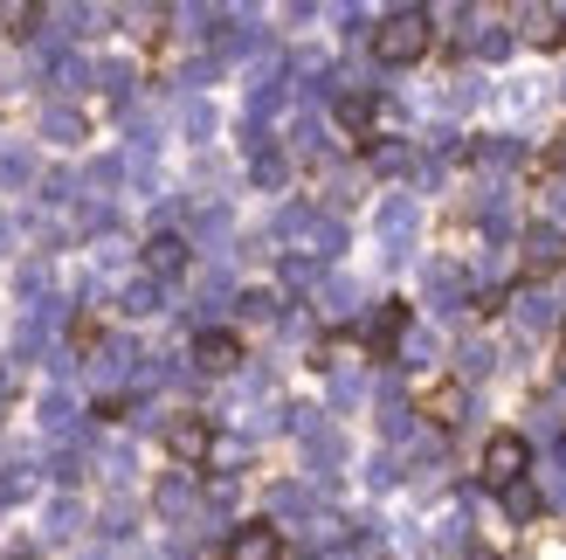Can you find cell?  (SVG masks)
I'll list each match as a JSON object with an SVG mask.
<instances>
[{
  "mask_svg": "<svg viewBox=\"0 0 566 560\" xmlns=\"http://www.w3.org/2000/svg\"><path fill=\"white\" fill-rule=\"evenodd\" d=\"M436 49V14L429 8H401V14H387L380 28H374V55L387 70H408V63H421V55Z\"/></svg>",
  "mask_w": 566,
  "mask_h": 560,
  "instance_id": "obj_1",
  "label": "cell"
},
{
  "mask_svg": "<svg viewBox=\"0 0 566 560\" xmlns=\"http://www.w3.org/2000/svg\"><path fill=\"white\" fill-rule=\"evenodd\" d=\"M476 470H484L491 491H512V485H525V470H532V443L518 429H497L484 443V457H476Z\"/></svg>",
  "mask_w": 566,
  "mask_h": 560,
  "instance_id": "obj_2",
  "label": "cell"
},
{
  "mask_svg": "<svg viewBox=\"0 0 566 560\" xmlns=\"http://www.w3.org/2000/svg\"><path fill=\"white\" fill-rule=\"evenodd\" d=\"M408 402H415V415H421L429 429H457V423H463V381H457V374H421Z\"/></svg>",
  "mask_w": 566,
  "mask_h": 560,
  "instance_id": "obj_3",
  "label": "cell"
},
{
  "mask_svg": "<svg viewBox=\"0 0 566 560\" xmlns=\"http://www.w3.org/2000/svg\"><path fill=\"white\" fill-rule=\"evenodd\" d=\"M332 118H338V132H346L353 146H374V138H380V125H387V104H380L374 91H353V97H338V111H332Z\"/></svg>",
  "mask_w": 566,
  "mask_h": 560,
  "instance_id": "obj_4",
  "label": "cell"
},
{
  "mask_svg": "<svg viewBox=\"0 0 566 560\" xmlns=\"http://www.w3.org/2000/svg\"><path fill=\"white\" fill-rule=\"evenodd\" d=\"M208 450H214V423L208 415H174L166 423V457H180V464H208Z\"/></svg>",
  "mask_w": 566,
  "mask_h": 560,
  "instance_id": "obj_5",
  "label": "cell"
},
{
  "mask_svg": "<svg viewBox=\"0 0 566 560\" xmlns=\"http://www.w3.org/2000/svg\"><path fill=\"white\" fill-rule=\"evenodd\" d=\"M221 560H283V533L270 519H249L229 533V547H221Z\"/></svg>",
  "mask_w": 566,
  "mask_h": 560,
  "instance_id": "obj_6",
  "label": "cell"
},
{
  "mask_svg": "<svg viewBox=\"0 0 566 560\" xmlns=\"http://www.w3.org/2000/svg\"><path fill=\"white\" fill-rule=\"evenodd\" d=\"M401 332H408V298H387L380 312H374V325H366V353H374V360H394Z\"/></svg>",
  "mask_w": 566,
  "mask_h": 560,
  "instance_id": "obj_7",
  "label": "cell"
},
{
  "mask_svg": "<svg viewBox=\"0 0 566 560\" xmlns=\"http://www.w3.org/2000/svg\"><path fill=\"white\" fill-rule=\"evenodd\" d=\"M193 360H201L208 374H235L242 367V340L235 332H201V340H193Z\"/></svg>",
  "mask_w": 566,
  "mask_h": 560,
  "instance_id": "obj_8",
  "label": "cell"
},
{
  "mask_svg": "<svg viewBox=\"0 0 566 560\" xmlns=\"http://www.w3.org/2000/svg\"><path fill=\"white\" fill-rule=\"evenodd\" d=\"M146 263H153L159 277H174V270L187 263V242H180V236H153V249H146Z\"/></svg>",
  "mask_w": 566,
  "mask_h": 560,
  "instance_id": "obj_9",
  "label": "cell"
},
{
  "mask_svg": "<svg viewBox=\"0 0 566 560\" xmlns=\"http://www.w3.org/2000/svg\"><path fill=\"white\" fill-rule=\"evenodd\" d=\"M0 21H8V35H28L42 21V8H0Z\"/></svg>",
  "mask_w": 566,
  "mask_h": 560,
  "instance_id": "obj_10",
  "label": "cell"
},
{
  "mask_svg": "<svg viewBox=\"0 0 566 560\" xmlns=\"http://www.w3.org/2000/svg\"><path fill=\"white\" fill-rule=\"evenodd\" d=\"M504 498H512V512H518V519H525V512H539V498H532L525 485H512V491H504Z\"/></svg>",
  "mask_w": 566,
  "mask_h": 560,
  "instance_id": "obj_11",
  "label": "cell"
},
{
  "mask_svg": "<svg viewBox=\"0 0 566 560\" xmlns=\"http://www.w3.org/2000/svg\"><path fill=\"white\" fill-rule=\"evenodd\" d=\"M553 159H559V166H566V132H559V146H553Z\"/></svg>",
  "mask_w": 566,
  "mask_h": 560,
  "instance_id": "obj_12",
  "label": "cell"
}]
</instances>
